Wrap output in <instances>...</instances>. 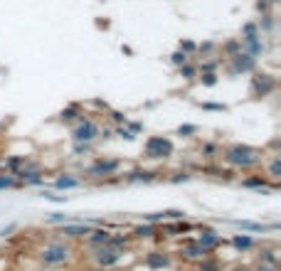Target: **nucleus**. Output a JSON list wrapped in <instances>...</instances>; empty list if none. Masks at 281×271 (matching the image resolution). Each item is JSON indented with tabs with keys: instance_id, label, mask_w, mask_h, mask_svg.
<instances>
[{
	"instance_id": "1",
	"label": "nucleus",
	"mask_w": 281,
	"mask_h": 271,
	"mask_svg": "<svg viewBox=\"0 0 281 271\" xmlns=\"http://www.w3.org/2000/svg\"><path fill=\"white\" fill-rule=\"evenodd\" d=\"M227 163H232V165H237V168H252L259 163V153L249 148V145H235V148H229L227 151Z\"/></svg>"
},
{
	"instance_id": "2",
	"label": "nucleus",
	"mask_w": 281,
	"mask_h": 271,
	"mask_svg": "<svg viewBox=\"0 0 281 271\" xmlns=\"http://www.w3.org/2000/svg\"><path fill=\"white\" fill-rule=\"evenodd\" d=\"M40 259H42V264H47V266L64 264V261L69 259V247L64 242H50L42 252H40Z\"/></svg>"
},
{
	"instance_id": "3",
	"label": "nucleus",
	"mask_w": 281,
	"mask_h": 271,
	"mask_svg": "<svg viewBox=\"0 0 281 271\" xmlns=\"http://www.w3.org/2000/svg\"><path fill=\"white\" fill-rule=\"evenodd\" d=\"M146 156L148 158H168L173 156V143L163 136H153L146 141Z\"/></svg>"
},
{
	"instance_id": "4",
	"label": "nucleus",
	"mask_w": 281,
	"mask_h": 271,
	"mask_svg": "<svg viewBox=\"0 0 281 271\" xmlns=\"http://www.w3.org/2000/svg\"><path fill=\"white\" fill-rule=\"evenodd\" d=\"M121 257H124V252H121V249H116V247H109V244H106V247H99L97 254H94V259H97V264L101 266V269L119 264Z\"/></svg>"
},
{
	"instance_id": "5",
	"label": "nucleus",
	"mask_w": 281,
	"mask_h": 271,
	"mask_svg": "<svg viewBox=\"0 0 281 271\" xmlns=\"http://www.w3.org/2000/svg\"><path fill=\"white\" fill-rule=\"evenodd\" d=\"M97 136H99L97 124H94V121H89V118H84V121L74 129V141H77V143H89V141H94Z\"/></svg>"
},
{
	"instance_id": "6",
	"label": "nucleus",
	"mask_w": 281,
	"mask_h": 271,
	"mask_svg": "<svg viewBox=\"0 0 281 271\" xmlns=\"http://www.w3.org/2000/svg\"><path fill=\"white\" fill-rule=\"evenodd\" d=\"M91 232V225H86V222H67V225H62V234L64 237H69V239H79V237H84Z\"/></svg>"
},
{
	"instance_id": "7",
	"label": "nucleus",
	"mask_w": 281,
	"mask_h": 271,
	"mask_svg": "<svg viewBox=\"0 0 281 271\" xmlns=\"http://www.w3.org/2000/svg\"><path fill=\"white\" fill-rule=\"evenodd\" d=\"M274 86H276V82H274L269 74H259V77H254V86H252V89H254V94H256V96H267Z\"/></svg>"
},
{
	"instance_id": "8",
	"label": "nucleus",
	"mask_w": 281,
	"mask_h": 271,
	"mask_svg": "<svg viewBox=\"0 0 281 271\" xmlns=\"http://www.w3.org/2000/svg\"><path fill=\"white\" fill-rule=\"evenodd\" d=\"M207 254H210V252H207L205 247H200L197 242H188L183 247V257L185 259H193V261H195V259H205Z\"/></svg>"
},
{
	"instance_id": "9",
	"label": "nucleus",
	"mask_w": 281,
	"mask_h": 271,
	"mask_svg": "<svg viewBox=\"0 0 281 271\" xmlns=\"http://www.w3.org/2000/svg\"><path fill=\"white\" fill-rule=\"evenodd\" d=\"M86 237H89V244L99 249V247H106V244H109V239H111V232H106V229H91Z\"/></svg>"
},
{
	"instance_id": "10",
	"label": "nucleus",
	"mask_w": 281,
	"mask_h": 271,
	"mask_svg": "<svg viewBox=\"0 0 281 271\" xmlns=\"http://www.w3.org/2000/svg\"><path fill=\"white\" fill-rule=\"evenodd\" d=\"M119 170V160H99L97 165L91 168V175H111V173Z\"/></svg>"
},
{
	"instance_id": "11",
	"label": "nucleus",
	"mask_w": 281,
	"mask_h": 271,
	"mask_svg": "<svg viewBox=\"0 0 281 271\" xmlns=\"http://www.w3.org/2000/svg\"><path fill=\"white\" fill-rule=\"evenodd\" d=\"M170 264V259L166 254H160V252H151L148 257H146V266L148 269H166Z\"/></svg>"
},
{
	"instance_id": "12",
	"label": "nucleus",
	"mask_w": 281,
	"mask_h": 271,
	"mask_svg": "<svg viewBox=\"0 0 281 271\" xmlns=\"http://www.w3.org/2000/svg\"><path fill=\"white\" fill-rule=\"evenodd\" d=\"M220 242H222V237H220L217 232H205V234L197 239V244H200V247H205L207 252H212L215 247H220Z\"/></svg>"
},
{
	"instance_id": "13",
	"label": "nucleus",
	"mask_w": 281,
	"mask_h": 271,
	"mask_svg": "<svg viewBox=\"0 0 281 271\" xmlns=\"http://www.w3.org/2000/svg\"><path fill=\"white\" fill-rule=\"evenodd\" d=\"M232 67H235V71H249L254 67V57L252 55H235Z\"/></svg>"
},
{
	"instance_id": "14",
	"label": "nucleus",
	"mask_w": 281,
	"mask_h": 271,
	"mask_svg": "<svg viewBox=\"0 0 281 271\" xmlns=\"http://www.w3.org/2000/svg\"><path fill=\"white\" fill-rule=\"evenodd\" d=\"M232 247H235L237 252H247V249H252V247H254V239L249 237V234H235Z\"/></svg>"
},
{
	"instance_id": "15",
	"label": "nucleus",
	"mask_w": 281,
	"mask_h": 271,
	"mask_svg": "<svg viewBox=\"0 0 281 271\" xmlns=\"http://www.w3.org/2000/svg\"><path fill=\"white\" fill-rule=\"evenodd\" d=\"M235 225L242 229H247V232H267V229H279L276 225H271V227H264V225H256V222H242V219H235Z\"/></svg>"
},
{
	"instance_id": "16",
	"label": "nucleus",
	"mask_w": 281,
	"mask_h": 271,
	"mask_svg": "<svg viewBox=\"0 0 281 271\" xmlns=\"http://www.w3.org/2000/svg\"><path fill=\"white\" fill-rule=\"evenodd\" d=\"M242 185L252 187V190H259V192H262V190L267 192V180H264V178H247V180H242Z\"/></svg>"
},
{
	"instance_id": "17",
	"label": "nucleus",
	"mask_w": 281,
	"mask_h": 271,
	"mask_svg": "<svg viewBox=\"0 0 281 271\" xmlns=\"http://www.w3.org/2000/svg\"><path fill=\"white\" fill-rule=\"evenodd\" d=\"M17 175H20L25 183H30V185H40V183H42V178H40L37 170H20Z\"/></svg>"
},
{
	"instance_id": "18",
	"label": "nucleus",
	"mask_w": 281,
	"mask_h": 271,
	"mask_svg": "<svg viewBox=\"0 0 281 271\" xmlns=\"http://www.w3.org/2000/svg\"><path fill=\"white\" fill-rule=\"evenodd\" d=\"M44 222L47 225H67L69 222V214H59V212H52L44 217Z\"/></svg>"
},
{
	"instance_id": "19",
	"label": "nucleus",
	"mask_w": 281,
	"mask_h": 271,
	"mask_svg": "<svg viewBox=\"0 0 281 271\" xmlns=\"http://www.w3.org/2000/svg\"><path fill=\"white\" fill-rule=\"evenodd\" d=\"M57 187H59V190H72V187H79V180H77V178H69V175H64V178L57 180Z\"/></svg>"
},
{
	"instance_id": "20",
	"label": "nucleus",
	"mask_w": 281,
	"mask_h": 271,
	"mask_svg": "<svg viewBox=\"0 0 281 271\" xmlns=\"http://www.w3.org/2000/svg\"><path fill=\"white\" fill-rule=\"evenodd\" d=\"M166 232H168V234H185V232H190V225H185V222L166 225Z\"/></svg>"
},
{
	"instance_id": "21",
	"label": "nucleus",
	"mask_w": 281,
	"mask_h": 271,
	"mask_svg": "<svg viewBox=\"0 0 281 271\" xmlns=\"http://www.w3.org/2000/svg\"><path fill=\"white\" fill-rule=\"evenodd\" d=\"M153 232H155L153 225H140V227H136V232H133V234H136L138 239H146V237H151Z\"/></svg>"
},
{
	"instance_id": "22",
	"label": "nucleus",
	"mask_w": 281,
	"mask_h": 271,
	"mask_svg": "<svg viewBox=\"0 0 281 271\" xmlns=\"http://www.w3.org/2000/svg\"><path fill=\"white\" fill-rule=\"evenodd\" d=\"M166 217H163V212H151V214H143V222L146 225H155V222H163Z\"/></svg>"
},
{
	"instance_id": "23",
	"label": "nucleus",
	"mask_w": 281,
	"mask_h": 271,
	"mask_svg": "<svg viewBox=\"0 0 281 271\" xmlns=\"http://www.w3.org/2000/svg\"><path fill=\"white\" fill-rule=\"evenodd\" d=\"M259 259H262V264H274V266H276V254H274L271 249H264Z\"/></svg>"
},
{
	"instance_id": "24",
	"label": "nucleus",
	"mask_w": 281,
	"mask_h": 271,
	"mask_svg": "<svg viewBox=\"0 0 281 271\" xmlns=\"http://www.w3.org/2000/svg\"><path fill=\"white\" fill-rule=\"evenodd\" d=\"M128 180H143V183H148V180H153V173H133V175H128Z\"/></svg>"
},
{
	"instance_id": "25",
	"label": "nucleus",
	"mask_w": 281,
	"mask_h": 271,
	"mask_svg": "<svg viewBox=\"0 0 281 271\" xmlns=\"http://www.w3.org/2000/svg\"><path fill=\"white\" fill-rule=\"evenodd\" d=\"M269 175L271 178H279L281 175V160L276 158V160H271V165H269Z\"/></svg>"
},
{
	"instance_id": "26",
	"label": "nucleus",
	"mask_w": 281,
	"mask_h": 271,
	"mask_svg": "<svg viewBox=\"0 0 281 271\" xmlns=\"http://www.w3.org/2000/svg\"><path fill=\"white\" fill-rule=\"evenodd\" d=\"M163 217H166V219H183L185 212H183V210H166Z\"/></svg>"
},
{
	"instance_id": "27",
	"label": "nucleus",
	"mask_w": 281,
	"mask_h": 271,
	"mask_svg": "<svg viewBox=\"0 0 281 271\" xmlns=\"http://www.w3.org/2000/svg\"><path fill=\"white\" fill-rule=\"evenodd\" d=\"M42 198H44V200H50V202H67V195H52V192H42Z\"/></svg>"
},
{
	"instance_id": "28",
	"label": "nucleus",
	"mask_w": 281,
	"mask_h": 271,
	"mask_svg": "<svg viewBox=\"0 0 281 271\" xmlns=\"http://www.w3.org/2000/svg\"><path fill=\"white\" fill-rule=\"evenodd\" d=\"M15 180L10 178V175H0V190H8V187H13Z\"/></svg>"
},
{
	"instance_id": "29",
	"label": "nucleus",
	"mask_w": 281,
	"mask_h": 271,
	"mask_svg": "<svg viewBox=\"0 0 281 271\" xmlns=\"http://www.w3.org/2000/svg\"><path fill=\"white\" fill-rule=\"evenodd\" d=\"M185 62H188V55H185V52H175V55H173V64L183 67Z\"/></svg>"
},
{
	"instance_id": "30",
	"label": "nucleus",
	"mask_w": 281,
	"mask_h": 271,
	"mask_svg": "<svg viewBox=\"0 0 281 271\" xmlns=\"http://www.w3.org/2000/svg\"><path fill=\"white\" fill-rule=\"evenodd\" d=\"M180 74H183L185 79H193V77H195V69L188 67V64H183V67H180Z\"/></svg>"
},
{
	"instance_id": "31",
	"label": "nucleus",
	"mask_w": 281,
	"mask_h": 271,
	"mask_svg": "<svg viewBox=\"0 0 281 271\" xmlns=\"http://www.w3.org/2000/svg\"><path fill=\"white\" fill-rule=\"evenodd\" d=\"M220 269V264L217 261H205L202 266H200V271H217Z\"/></svg>"
},
{
	"instance_id": "32",
	"label": "nucleus",
	"mask_w": 281,
	"mask_h": 271,
	"mask_svg": "<svg viewBox=\"0 0 281 271\" xmlns=\"http://www.w3.org/2000/svg\"><path fill=\"white\" fill-rule=\"evenodd\" d=\"M195 126H180V129H178V133H180V136H190V133H195Z\"/></svg>"
},
{
	"instance_id": "33",
	"label": "nucleus",
	"mask_w": 281,
	"mask_h": 271,
	"mask_svg": "<svg viewBox=\"0 0 281 271\" xmlns=\"http://www.w3.org/2000/svg\"><path fill=\"white\" fill-rule=\"evenodd\" d=\"M77 116V109H67V111H62V118L64 121H69V118H74Z\"/></svg>"
},
{
	"instance_id": "34",
	"label": "nucleus",
	"mask_w": 281,
	"mask_h": 271,
	"mask_svg": "<svg viewBox=\"0 0 281 271\" xmlns=\"http://www.w3.org/2000/svg\"><path fill=\"white\" fill-rule=\"evenodd\" d=\"M205 109H210V111H225L222 104H205Z\"/></svg>"
},
{
	"instance_id": "35",
	"label": "nucleus",
	"mask_w": 281,
	"mask_h": 271,
	"mask_svg": "<svg viewBox=\"0 0 281 271\" xmlns=\"http://www.w3.org/2000/svg\"><path fill=\"white\" fill-rule=\"evenodd\" d=\"M119 136H121V138H126V141H133V133H131V131L119 129Z\"/></svg>"
},
{
	"instance_id": "36",
	"label": "nucleus",
	"mask_w": 281,
	"mask_h": 271,
	"mask_svg": "<svg viewBox=\"0 0 281 271\" xmlns=\"http://www.w3.org/2000/svg\"><path fill=\"white\" fill-rule=\"evenodd\" d=\"M256 271H279V269H276L274 264H259V269Z\"/></svg>"
},
{
	"instance_id": "37",
	"label": "nucleus",
	"mask_w": 281,
	"mask_h": 271,
	"mask_svg": "<svg viewBox=\"0 0 281 271\" xmlns=\"http://www.w3.org/2000/svg\"><path fill=\"white\" fill-rule=\"evenodd\" d=\"M20 163H22V158H10V160H8V168H17Z\"/></svg>"
},
{
	"instance_id": "38",
	"label": "nucleus",
	"mask_w": 281,
	"mask_h": 271,
	"mask_svg": "<svg viewBox=\"0 0 281 271\" xmlns=\"http://www.w3.org/2000/svg\"><path fill=\"white\" fill-rule=\"evenodd\" d=\"M202 82H205L207 86H212L215 82H217V79H215V74H205V79H202Z\"/></svg>"
},
{
	"instance_id": "39",
	"label": "nucleus",
	"mask_w": 281,
	"mask_h": 271,
	"mask_svg": "<svg viewBox=\"0 0 281 271\" xmlns=\"http://www.w3.org/2000/svg\"><path fill=\"white\" fill-rule=\"evenodd\" d=\"M13 229H15V225H8V227H5V229H0V237H8V234H10Z\"/></svg>"
},
{
	"instance_id": "40",
	"label": "nucleus",
	"mask_w": 281,
	"mask_h": 271,
	"mask_svg": "<svg viewBox=\"0 0 281 271\" xmlns=\"http://www.w3.org/2000/svg\"><path fill=\"white\" fill-rule=\"evenodd\" d=\"M235 271H254V269H235Z\"/></svg>"
},
{
	"instance_id": "41",
	"label": "nucleus",
	"mask_w": 281,
	"mask_h": 271,
	"mask_svg": "<svg viewBox=\"0 0 281 271\" xmlns=\"http://www.w3.org/2000/svg\"><path fill=\"white\" fill-rule=\"evenodd\" d=\"M86 271H101V269H86Z\"/></svg>"
},
{
	"instance_id": "42",
	"label": "nucleus",
	"mask_w": 281,
	"mask_h": 271,
	"mask_svg": "<svg viewBox=\"0 0 281 271\" xmlns=\"http://www.w3.org/2000/svg\"><path fill=\"white\" fill-rule=\"evenodd\" d=\"M269 3H279V0H269Z\"/></svg>"
}]
</instances>
